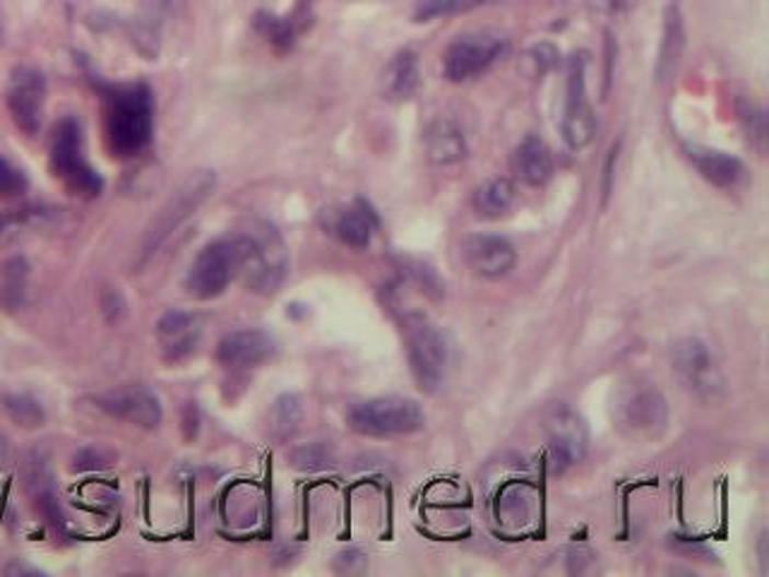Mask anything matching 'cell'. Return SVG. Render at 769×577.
Returning a JSON list of instances; mask_svg holds the SVG:
<instances>
[{
  "label": "cell",
  "mask_w": 769,
  "mask_h": 577,
  "mask_svg": "<svg viewBox=\"0 0 769 577\" xmlns=\"http://www.w3.org/2000/svg\"><path fill=\"white\" fill-rule=\"evenodd\" d=\"M96 404L106 414L116 416V419L130 422L140 428H157L164 419V409H161V400L154 395V390L147 385H123L116 390H108L104 395L96 397Z\"/></svg>",
  "instance_id": "4fadbf2b"
},
{
  "label": "cell",
  "mask_w": 769,
  "mask_h": 577,
  "mask_svg": "<svg viewBox=\"0 0 769 577\" xmlns=\"http://www.w3.org/2000/svg\"><path fill=\"white\" fill-rule=\"evenodd\" d=\"M376 229V215L370 212V207L366 203H356L354 207H346L344 212L334 219V233H337L340 241L352 245V249H366L374 239Z\"/></svg>",
  "instance_id": "cb8c5ba5"
},
{
  "label": "cell",
  "mask_w": 769,
  "mask_h": 577,
  "mask_svg": "<svg viewBox=\"0 0 769 577\" xmlns=\"http://www.w3.org/2000/svg\"><path fill=\"white\" fill-rule=\"evenodd\" d=\"M255 27L260 30V34L267 36V42H272L277 48H289L294 44L296 30H294V24L287 20L272 18V15H257Z\"/></svg>",
  "instance_id": "f546056e"
},
{
  "label": "cell",
  "mask_w": 769,
  "mask_h": 577,
  "mask_svg": "<svg viewBox=\"0 0 769 577\" xmlns=\"http://www.w3.org/2000/svg\"><path fill=\"white\" fill-rule=\"evenodd\" d=\"M618 416L620 424L628 426L632 434L654 436L666 426L668 407L659 388L650 383H635L620 395Z\"/></svg>",
  "instance_id": "7c38bea8"
},
{
  "label": "cell",
  "mask_w": 769,
  "mask_h": 577,
  "mask_svg": "<svg viewBox=\"0 0 769 577\" xmlns=\"http://www.w3.org/2000/svg\"><path fill=\"white\" fill-rule=\"evenodd\" d=\"M104 313L108 315V321H120V318H126V301H123L120 293L116 291L104 293Z\"/></svg>",
  "instance_id": "836d02e7"
},
{
  "label": "cell",
  "mask_w": 769,
  "mask_h": 577,
  "mask_svg": "<svg viewBox=\"0 0 769 577\" xmlns=\"http://www.w3.org/2000/svg\"><path fill=\"white\" fill-rule=\"evenodd\" d=\"M674 373L695 400L716 404L724 397V373L702 339L678 342L674 347Z\"/></svg>",
  "instance_id": "ba28073f"
},
{
  "label": "cell",
  "mask_w": 769,
  "mask_h": 577,
  "mask_svg": "<svg viewBox=\"0 0 769 577\" xmlns=\"http://www.w3.org/2000/svg\"><path fill=\"white\" fill-rule=\"evenodd\" d=\"M51 169L66 183V188L82 198H94L102 193L104 181L84 162L82 138L76 118H64L51 135Z\"/></svg>",
  "instance_id": "52a82bcc"
},
{
  "label": "cell",
  "mask_w": 769,
  "mask_h": 577,
  "mask_svg": "<svg viewBox=\"0 0 769 577\" xmlns=\"http://www.w3.org/2000/svg\"><path fill=\"white\" fill-rule=\"evenodd\" d=\"M426 152L433 164L448 166L467 157V138L455 120L438 118L426 130Z\"/></svg>",
  "instance_id": "44dd1931"
},
{
  "label": "cell",
  "mask_w": 769,
  "mask_h": 577,
  "mask_svg": "<svg viewBox=\"0 0 769 577\" xmlns=\"http://www.w3.org/2000/svg\"><path fill=\"white\" fill-rule=\"evenodd\" d=\"M245 251V231L209 241L205 249L197 253L188 269V277H185V287H188L191 297L200 301L221 297L231 281L241 275Z\"/></svg>",
  "instance_id": "277c9868"
},
{
  "label": "cell",
  "mask_w": 769,
  "mask_h": 577,
  "mask_svg": "<svg viewBox=\"0 0 769 577\" xmlns=\"http://www.w3.org/2000/svg\"><path fill=\"white\" fill-rule=\"evenodd\" d=\"M505 51L507 42L495 32L457 36L443 56L445 78L450 82L474 80L481 72H486Z\"/></svg>",
  "instance_id": "30bf717a"
},
{
  "label": "cell",
  "mask_w": 769,
  "mask_h": 577,
  "mask_svg": "<svg viewBox=\"0 0 769 577\" xmlns=\"http://www.w3.org/2000/svg\"><path fill=\"white\" fill-rule=\"evenodd\" d=\"M406 359L416 385L424 392H436L448 378L452 347L448 335L424 313H406L402 321Z\"/></svg>",
  "instance_id": "7a4b0ae2"
},
{
  "label": "cell",
  "mask_w": 769,
  "mask_h": 577,
  "mask_svg": "<svg viewBox=\"0 0 769 577\" xmlns=\"http://www.w3.org/2000/svg\"><path fill=\"white\" fill-rule=\"evenodd\" d=\"M510 166L515 178L529 188L546 186V183L553 178V171H555L549 145L539 138H525L519 142Z\"/></svg>",
  "instance_id": "ac0fdd59"
},
{
  "label": "cell",
  "mask_w": 769,
  "mask_h": 577,
  "mask_svg": "<svg viewBox=\"0 0 769 577\" xmlns=\"http://www.w3.org/2000/svg\"><path fill=\"white\" fill-rule=\"evenodd\" d=\"M462 255L471 273L481 277H505L517 263L515 245L495 233H471L462 241Z\"/></svg>",
  "instance_id": "9a60e30c"
},
{
  "label": "cell",
  "mask_w": 769,
  "mask_h": 577,
  "mask_svg": "<svg viewBox=\"0 0 769 577\" xmlns=\"http://www.w3.org/2000/svg\"><path fill=\"white\" fill-rule=\"evenodd\" d=\"M27 191V178L8 159L0 157V198H18Z\"/></svg>",
  "instance_id": "1f68e13d"
},
{
  "label": "cell",
  "mask_w": 769,
  "mask_h": 577,
  "mask_svg": "<svg viewBox=\"0 0 769 577\" xmlns=\"http://www.w3.org/2000/svg\"><path fill=\"white\" fill-rule=\"evenodd\" d=\"M248 251L241 267V279L255 293H275L287 275V245L275 227L257 222L245 229Z\"/></svg>",
  "instance_id": "8992f818"
},
{
  "label": "cell",
  "mask_w": 769,
  "mask_h": 577,
  "mask_svg": "<svg viewBox=\"0 0 769 577\" xmlns=\"http://www.w3.org/2000/svg\"><path fill=\"white\" fill-rule=\"evenodd\" d=\"M738 116H741L743 128H746V132H748V140L762 150L765 140H767V120H765L762 108L753 102H743L738 106Z\"/></svg>",
  "instance_id": "4dcf8cb0"
},
{
  "label": "cell",
  "mask_w": 769,
  "mask_h": 577,
  "mask_svg": "<svg viewBox=\"0 0 769 577\" xmlns=\"http://www.w3.org/2000/svg\"><path fill=\"white\" fill-rule=\"evenodd\" d=\"M303 422V402L294 392H287L275 400L269 409V434L277 440H289L294 434L299 431V426Z\"/></svg>",
  "instance_id": "484cf974"
},
{
  "label": "cell",
  "mask_w": 769,
  "mask_h": 577,
  "mask_svg": "<svg viewBox=\"0 0 769 577\" xmlns=\"http://www.w3.org/2000/svg\"><path fill=\"white\" fill-rule=\"evenodd\" d=\"M46 96V82L39 70L34 68H18L12 72L10 92H8V108L18 128L27 135L39 132L42 128V108Z\"/></svg>",
  "instance_id": "5bb4252c"
},
{
  "label": "cell",
  "mask_w": 769,
  "mask_h": 577,
  "mask_svg": "<svg viewBox=\"0 0 769 577\" xmlns=\"http://www.w3.org/2000/svg\"><path fill=\"white\" fill-rule=\"evenodd\" d=\"M185 428H193V436L197 434V428H200V419H197L195 407L185 409Z\"/></svg>",
  "instance_id": "d590c367"
},
{
  "label": "cell",
  "mask_w": 769,
  "mask_h": 577,
  "mask_svg": "<svg viewBox=\"0 0 769 577\" xmlns=\"http://www.w3.org/2000/svg\"><path fill=\"white\" fill-rule=\"evenodd\" d=\"M140 3L145 10V18L140 22L150 24V27L157 30V22H161V18L169 15L173 5H176V0H140Z\"/></svg>",
  "instance_id": "d6a6232c"
},
{
  "label": "cell",
  "mask_w": 769,
  "mask_h": 577,
  "mask_svg": "<svg viewBox=\"0 0 769 577\" xmlns=\"http://www.w3.org/2000/svg\"><path fill=\"white\" fill-rule=\"evenodd\" d=\"M686 154L695 169L719 188H734L743 178V164L726 152L710 150V147L702 145H686Z\"/></svg>",
  "instance_id": "d6986e66"
},
{
  "label": "cell",
  "mask_w": 769,
  "mask_h": 577,
  "mask_svg": "<svg viewBox=\"0 0 769 577\" xmlns=\"http://www.w3.org/2000/svg\"><path fill=\"white\" fill-rule=\"evenodd\" d=\"M684 48H686L684 12H680L678 3H668L664 12V34L659 46V58H656V80L659 82L672 80L680 64V56H684Z\"/></svg>",
  "instance_id": "ffe728a7"
},
{
  "label": "cell",
  "mask_w": 769,
  "mask_h": 577,
  "mask_svg": "<svg viewBox=\"0 0 769 577\" xmlns=\"http://www.w3.org/2000/svg\"><path fill=\"white\" fill-rule=\"evenodd\" d=\"M563 140L570 150H585L597 132L589 96H587V54H575L567 64V90L563 112Z\"/></svg>",
  "instance_id": "9c48e42d"
},
{
  "label": "cell",
  "mask_w": 769,
  "mask_h": 577,
  "mask_svg": "<svg viewBox=\"0 0 769 577\" xmlns=\"http://www.w3.org/2000/svg\"><path fill=\"white\" fill-rule=\"evenodd\" d=\"M106 142L116 157H135L152 142L154 104L152 92L142 82L106 84Z\"/></svg>",
  "instance_id": "6da1fadb"
},
{
  "label": "cell",
  "mask_w": 769,
  "mask_h": 577,
  "mask_svg": "<svg viewBox=\"0 0 769 577\" xmlns=\"http://www.w3.org/2000/svg\"><path fill=\"white\" fill-rule=\"evenodd\" d=\"M3 458H5V438L0 436V464H3Z\"/></svg>",
  "instance_id": "8d00e7d4"
},
{
  "label": "cell",
  "mask_w": 769,
  "mask_h": 577,
  "mask_svg": "<svg viewBox=\"0 0 769 577\" xmlns=\"http://www.w3.org/2000/svg\"><path fill=\"white\" fill-rule=\"evenodd\" d=\"M418 58L414 51L397 54L388 68L382 72V96L390 102H406L412 100L414 92L418 90Z\"/></svg>",
  "instance_id": "7402d4cb"
},
{
  "label": "cell",
  "mask_w": 769,
  "mask_h": 577,
  "mask_svg": "<svg viewBox=\"0 0 769 577\" xmlns=\"http://www.w3.org/2000/svg\"><path fill=\"white\" fill-rule=\"evenodd\" d=\"M102 464H104L102 455H99V452H96V450H90V448H87V450H82V452H80V455L76 458V470H78V472H87V470H99V466H102Z\"/></svg>",
  "instance_id": "e575fe53"
},
{
  "label": "cell",
  "mask_w": 769,
  "mask_h": 577,
  "mask_svg": "<svg viewBox=\"0 0 769 577\" xmlns=\"http://www.w3.org/2000/svg\"><path fill=\"white\" fill-rule=\"evenodd\" d=\"M486 3H493V0H418V5L414 10V20L431 22L438 18L460 15V12H469Z\"/></svg>",
  "instance_id": "83f0119b"
},
{
  "label": "cell",
  "mask_w": 769,
  "mask_h": 577,
  "mask_svg": "<svg viewBox=\"0 0 769 577\" xmlns=\"http://www.w3.org/2000/svg\"><path fill=\"white\" fill-rule=\"evenodd\" d=\"M30 263L24 257H8L0 263V311L15 313L27 301Z\"/></svg>",
  "instance_id": "603a6c76"
},
{
  "label": "cell",
  "mask_w": 769,
  "mask_h": 577,
  "mask_svg": "<svg viewBox=\"0 0 769 577\" xmlns=\"http://www.w3.org/2000/svg\"><path fill=\"white\" fill-rule=\"evenodd\" d=\"M289 460L301 472H320L334 462V452L325 443H308L294 448Z\"/></svg>",
  "instance_id": "f1b7e54d"
},
{
  "label": "cell",
  "mask_w": 769,
  "mask_h": 577,
  "mask_svg": "<svg viewBox=\"0 0 769 577\" xmlns=\"http://www.w3.org/2000/svg\"><path fill=\"white\" fill-rule=\"evenodd\" d=\"M277 351V342L272 339L265 330H233L225 335L217 347V361L227 368H255L269 361Z\"/></svg>",
  "instance_id": "2e32d148"
},
{
  "label": "cell",
  "mask_w": 769,
  "mask_h": 577,
  "mask_svg": "<svg viewBox=\"0 0 769 577\" xmlns=\"http://www.w3.org/2000/svg\"><path fill=\"white\" fill-rule=\"evenodd\" d=\"M3 409L10 416L12 424H18L20 428H27V431L42 428L46 422L44 407L39 404V400L32 395H8L3 400Z\"/></svg>",
  "instance_id": "4316f807"
},
{
  "label": "cell",
  "mask_w": 769,
  "mask_h": 577,
  "mask_svg": "<svg viewBox=\"0 0 769 577\" xmlns=\"http://www.w3.org/2000/svg\"><path fill=\"white\" fill-rule=\"evenodd\" d=\"M346 422L356 434L370 438H390L416 434L426 424V414L416 400L402 395H384L356 402L346 414Z\"/></svg>",
  "instance_id": "5b68a950"
},
{
  "label": "cell",
  "mask_w": 769,
  "mask_h": 577,
  "mask_svg": "<svg viewBox=\"0 0 769 577\" xmlns=\"http://www.w3.org/2000/svg\"><path fill=\"white\" fill-rule=\"evenodd\" d=\"M474 210L483 219H498L515 203V183L510 178H491L477 188Z\"/></svg>",
  "instance_id": "d4e9b609"
},
{
  "label": "cell",
  "mask_w": 769,
  "mask_h": 577,
  "mask_svg": "<svg viewBox=\"0 0 769 577\" xmlns=\"http://www.w3.org/2000/svg\"><path fill=\"white\" fill-rule=\"evenodd\" d=\"M215 186H217L215 171L200 169V171H193V174L171 193V198L152 219L140 241L138 267H145L157 255V251L164 249V243L173 236V233H176V229L183 227L185 219H188L195 210H200V205L209 198V195H213Z\"/></svg>",
  "instance_id": "3957f363"
},
{
  "label": "cell",
  "mask_w": 769,
  "mask_h": 577,
  "mask_svg": "<svg viewBox=\"0 0 769 577\" xmlns=\"http://www.w3.org/2000/svg\"><path fill=\"white\" fill-rule=\"evenodd\" d=\"M543 431L555 464L570 466L587 455L589 428L585 419H582L573 407H567V404H555V407L546 414Z\"/></svg>",
  "instance_id": "8fae6325"
},
{
  "label": "cell",
  "mask_w": 769,
  "mask_h": 577,
  "mask_svg": "<svg viewBox=\"0 0 769 577\" xmlns=\"http://www.w3.org/2000/svg\"><path fill=\"white\" fill-rule=\"evenodd\" d=\"M157 335L164 359L171 363H181L200 345V321L193 313L173 311L157 323Z\"/></svg>",
  "instance_id": "e0dca14e"
}]
</instances>
